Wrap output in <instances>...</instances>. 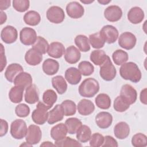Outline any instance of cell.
<instances>
[{
	"label": "cell",
	"mask_w": 147,
	"mask_h": 147,
	"mask_svg": "<svg viewBox=\"0 0 147 147\" xmlns=\"http://www.w3.org/2000/svg\"><path fill=\"white\" fill-rule=\"evenodd\" d=\"M119 74L123 79L133 83H138L142 77L141 72L138 65L131 61L121 65L119 68Z\"/></svg>",
	"instance_id": "1"
},
{
	"label": "cell",
	"mask_w": 147,
	"mask_h": 147,
	"mask_svg": "<svg viewBox=\"0 0 147 147\" xmlns=\"http://www.w3.org/2000/svg\"><path fill=\"white\" fill-rule=\"evenodd\" d=\"M79 94L85 98L94 96L99 90V84L94 78H89L84 79L79 87Z\"/></svg>",
	"instance_id": "2"
},
{
	"label": "cell",
	"mask_w": 147,
	"mask_h": 147,
	"mask_svg": "<svg viewBox=\"0 0 147 147\" xmlns=\"http://www.w3.org/2000/svg\"><path fill=\"white\" fill-rule=\"evenodd\" d=\"M50 108L43 102L38 101L36 108L32 113V119L33 121L37 125H43L48 120V111Z\"/></svg>",
	"instance_id": "3"
},
{
	"label": "cell",
	"mask_w": 147,
	"mask_h": 147,
	"mask_svg": "<svg viewBox=\"0 0 147 147\" xmlns=\"http://www.w3.org/2000/svg\"><path fill=\"white\" fill-rule=\"evenodd\" d=\"M27 126L26 122L21 119L13 121L10 125V134L11 136L17 140H21L24 138L27 133Z\"/></svg>",
	"instance_id": "4"
},
{
	"label": "cell",
	"mask_w": 147,
	"mask_h": 147,
	"mask_svg": "<svg viewBox=\"0 0 147 147\" xmlns=\"http://www.w3.org/2000/svg\"><path fill=\"white\" fill-rule=\"evenodd\" d=\"M116 74V69L108 56L105 63L100 66V76L104 80L111 81L115 78Z\"/></svg>",
	"instance_id": "5"
},
{
	"label": "cell",
	"mask_w": 147,
	"mask_h": 147,
	"mask_svg": "<svg viewBox=\"0 0 147 147\" xmlns=\"http://www.w3.org/2000/svg\"><path fill=\"white\" fill-rule=\"evenodd\" d=\"M99 33L105 42L113 44L115 42L119 36V32L117 29L113 25H107L102 27Z\"/></svg>",
	"instance_id": "6"
},
{
	"label": "cell",
	"mask_w": 147,
	"mask_h": 147,
	"mask_svg": "<svg viewBox=\"0 0 147 147\" xmlns=\"http://www.w3.org/2000/svg\"><path fill=\"white\" fill-rule=\"evenodd\" d=\"M46 16L48 20L52 23H61L65 18L64 10L59 6H52L47 11Z\"/></svg>",
	"instance_id": "7"
},
{
	"label": "cell",
	"mask_w": 147,
	"mask_h": 147,
	"mask_svg": "<svg viewBox=\"0 0 147 147\" xmlns=\"http://www.w3.org/2000/svg\"><path fill=\"white\" fill-rule=\"evenodd\" d=\"M119 96L124 101L130 105L136 102L137 98V93L133 86L126 84L122 86Z\"/></svg>",
	"instance_id": "8"
},
{
	"label": "cell",
	"mask_w": 147,
	"mask_h": 147,
	"mask_svg": "<svg viewBox=\"0 0 147 147\" xmlns=\"http://www.w3.org/2000/svg\"><path fill=\"white\" fill-rule=\"evenodd\" d=\"M37 36L34 29L32 28L25 27L20 32V40L25 45H32L36 42Z\"/></svg>",
	"instance_id": "9"
},
{
	"label": "cell",
	"mask_w": 147,
	"mask_h": 147,
	"mask_svg": "<svg viewBox=\"0 0 147 147\" xmlns=\"http://www.w3.org/2000/svg\"><path fill=\"white\" fill-rule=\"evenodd\" d=\"M137 42L136 37L134 34L129 32L122 33L119 37L118 44L119 45L126 50L133 49Z\"/></svg>",
	"instance_id": "10"
},
{
	"label": "cell",
	"mask_w": 147,
	"mask_h": 147,
	"mask_svg": "<svg viewBox=\"0 0 147 147\" xmlns=\"http://www.w3.org/2000/svg\"><path fill=\"white\" fill-rule=\"evenodd\" d=\"M41 137L42 132L38 126L36 125L29 126L25 136V140L28 143L32 145H36L40 141Z\"/></svg>",
	"instance_id": "11"
},
{
	"label": "cell",
	"mask_w": 147,
	"mask_h": 147,
	"mask_svg": "<svg viewBox=\"0 0 147 147\" xmlns=\"http://www.w3.org/2000/svg\"><path fill=\"white\" fill-rule=\"evenodd\" d=\"M66 12L69 17L74 19H78L83 16L84 9L80 3L76 1H73L67 4Z\"/></svg>",
	"instance_id": "12"
},
{
	"label": "cell",
	"mask_w": 147,
	"mask_h": 147,
	"mask_svg": "<svg viewBox=\"0 0 147 147\" xmlns=\"http://www.w3.org/2000/svg\"><path fill=\"white\" fill-rule=\"evenodd\" d=\"M18 37V32L13 26L7 25L2 29L1 32V38L6 44L14 42Z\"/></svg>",
	"instance_id": "13"
},
{
	"label": "cell",
	"mask_w": 147,
	"mask_h": 147,
	"mask_svg": "<svg viewBox=\"0 0 147 147\" xmlns=\"http://www.w3.org/2000/svg\"><path fill=\"white\" fill-rule=\"evenodd\" d=\"M105 18L110 22H117L122 16V10L121 7L117 5H111L105 9L104 11Z\"/></svg>",
	"instance_id": "14"
},
{
	"label": "cell",
	"mask_w": 147,
	"mask_h": 147,
	"mask_svg": "<svg viewBox=\"0 0 147 147\" xmlns=\"http://www.w3.org/2000/svg\"><path fill=\"white\" fill-rule=\"evenodd\" d=\"M113 122L112 115L106 111H101L95 116V123L100 129L109 127Z\"/></svg>",
	"instance_id": "15"
},
{
	"label": "cell",
	"mask_w": 147,
	"mask_h": 147,
	"mask_svg": "<svg viewBox=\"0 0 147 147\" xmlns=\"http://www.w3.org/2000/svg\"><path fill=\"white\" fill-rule=\"evenodd\" d=\"M25 60L28 64L35 66L38 65L41 62L42 60V54L32 48L26 52Z\"/></svg>",
	"instance_id": "16"
},
{
	"label": "cell",
	"mask_w": 147,
	"mask_h": 147,
	"mask_svg": "<svg viewBox=\"0 0 147 147\" xmlns=\"http://www.w3.org/2000/svg\"><path fill=\"white\" fill-rule=\"evenodd\" d=\"M64 113L61 105H56L51 110L48 112V118L47 122L49 124H54L61 121L64 118Z\"/></svg>",
	"instance_id": "17"
},
{
	"label": "cell",
	"mask_w": 147,
	"mask_h": 147,
	"mask_svg": "<svg viewBox=\"0 0 147 147\" xmlns=\"http://www.w3.org/2000/svg\"><path fill=\"white\" fill-rule=\"evenodd\" d=\"M128 20L133 24H138L141 23L145 17L143 10L138 6L131 7L127 13Z\"/></svg>",
	"instance_id": "18"
},
{
	"label": "cell",
	"mask_w": 147,
	"mask_h": 147,
	"mask_svg": "<svg viewBox=\"0 0 147 147\" xmlns=\"http://www.w3.org/2000/svg\"><path fill=\"white\" fill-rule=\"evenodd\" d=\"M81 57L80 51L75 46L68 47L64 52V59L69 64H75L78 63Z\"/></svg>",
	"instance_id": "19"
},
{
	"label": "cell",
	"mask_w": 147,
	"mask_h": 147,
	"mask_svg": "<svg viewBox=\"0 0 147 147\" xmlns=\"http://www.w3.org/2000/svg\"><path fill=\"white\" fill-rule=\"evenodd\" d=\"M24 71L23 67L18 63H12L8 65L5 72V77L9 82H13L16 77Z\"/></svg>",
	"instance_id": "20"
},
{
	"label": "cell",
	"mask_w": 147,
	"mask_h": 147,
	"mask_svg": "<svg viewBox=\"0 0 147 147\" xmlns=\"http://www.w3.org/2000/svg\"><path fill=\"white\" fill-rule=\"evenodd\" d=\"M65 51V47L62 43L55 41L49 44L47 53L52 57L59 59L64 54Z\"/></svg>",
	"instance_id": "21"
},
{
	"label": "cell",
	"mask_w": 147,
	"mask_h": 147,
	"mask_svg": "<svg viewBox=\"0 0 147 147\" xmlns=\"http://www.w3.org/2000/svg\"><path fill=\"white\" fill-rule=\"evenodd\" d=\"M77 109L80 115L86 116L90 115L94 112L95 106L90 100L83 99L78 103Z\"/></svg>",
	"instance_id": "22"
},
{
	"label": "cell",
	"mask_w": 147,
	"mask_h": 147,
	"mask_svg": "<svg viewBox=\"0 0 147 147\" xmlns=\"http://www.w3.org/2000/svg\"><path fill=\"white\" fill-rule=\"evenodd\" d=\"M129 133L130 127L125 122H119L114 127V134L115 137L119 140L125 139L129 136Z\"/></svg>",
	"instance_id": "23"
},
{
	"label": "cell",
	"mask_w": 147,
	"mask_h": 147,
	"mask_svg": "<svg viewBox=\"0 0 147 147\" xmlns=\"http://www.w3.org/2000/svg\"><path fill=\"white\" fill-rule=\"evenodd\" d=\"M67 133L68 130L65 123H60L52 127L51 136L55 141H59L66 137Z\"/></svg>",
	"instance_id": "24"
},
{
	"label": "cell",
	"mask_w": 147,
	"mask_h": 147,
	"mask_svg": "<svg viewBox=\"0 0 147 147\" xmlns=\"http://www.w3.org/2000/svg\"><path fill=\"white\" fill-rule=\"evenodd\" d=\"M25 101L28 104L33 105L39 101L38 90L34 84H32L25 89Z\"/></svg>",
	"instance_id": "25"
},
{
	"label": "cell",
	"mask_w": 147,
	"mask_h": 147,
	"mask_svg": "<svg viewBox=\"0 0 147 147\" xmlns=\"http://www.w3.org/2000/svg\"><path fill=\"white\" fill-rule=\"evenodd\" d=\"M65 78L72 85L78 84L81 80L82 74L75 67L68 68L65 72Z\"/></svg>",
	"instance_id": "26"
},
{
	"label": "cell",
	"mask_w": 147,
	"mask_h": 147,
	"mask_svg": "<svg viewBox=\"0 0 147 147\" xmlns=\"http://www.w3.org/2000/svg\"><path fill=\"white\" fill-rule=\"evenodd\" d=\"M32 77L31 75L26 72H22L19 74L14 79L13 83L15 86H18L26 89L32 84Z\"/></svg>",
	"instance_id": "27"
},
{
	"label": "cell",
	"mask_w": 147,
	"mask_h": 147,
	"mask_svg": "<svg viewBox=\"0 0 147 147\" xmlns=\"http://www.w3.org/2000/svg\"><path fill=\"white\" fill-rule=\"evenodd\" d=\"M42 68L44 72L48 75H53L59 69V63L52 59H47L42 63Z\"/></svg>",
	"instance_id": "28"
},
{
	"label": "cell",
	"mask_w": 147,
	"mask_h": 147,
	"mask_svg": "<svg viewBox=\"0 0 147 147\" xmlns=\"http://www.w3.org/2000/svg\"><path fill=\"white\" fill-rule=\"evenodd\" d=\"M52 84L58 94L61 95L67 90V84L65 79L61 75H57L52 78Z\"/></svg>",
	"instance_id": "29"
},
{
	"label": "cell",
	"mask_w": 147,
	"mask_h": 147,
	"mask_svg": "<svg viewBox=\"0 0 147 147\" xmlns=\"http://www.w3.org/2000/svg\"><path fill=\"white\" fill-rule=\"evenodd\" d=\"M24 88L15 86L13 87L9 91V98L10 101L14 103H20L23 99Z\"/></svg>",
	"instance_id": "30"
},
{
	"label": "cell",
	"mask_w": 147,
	"mask_h": 147,
	"mask_svg": "<svg viewBox=\"0 0 147 147\" xmlns=\"http://www.w3.org/2000/svg\"><path fill=\"white\" fill-rule=\"evenodd\" d=\"M107 56L104 51L96 49L91 52L90 59L95 65L100 66L105 63Z\"/></svg>",
	"instance_id": "31"
},
{
	"label": "cell",
	"mask_w": 147,
	"mask_h": 147,
	"mask_svg": "<svg viewBox=\"0 0 147 147\" xmlns=\"http://www.w3.org/2000/svg\"><path fill=\"white\" fill-rule=\"evenodd\" d=\"M76 138L82 143H86L90 140L91 136V130L89 126L82 125L76 131Z\"/></svg>",
	"instance_id": "32"
},
{
	"label": "cell",
	"mask_w": 147,
	"mask_h": 147,
	"mask_svg": "<svg viewBox=\"0 0 147 147\" xmlns=\"http://www.w3.org/2000/svg\"><path fill=\"white\" fill-rule=\"evenodd\" d=\"M25 23L30 26H36L41 21L40 14L34 10H30L26 12L24 16Z\"/></svg>",
	"instance_id": "33"
},
{
	"label": "cell",
	"mask_w": 147,
	"mask_h": 147,
	"mask_svg": "<svg viewBox=\"0 0 147 147\" xmlns=\"http://www.w3.org/2000/svg\"><path fill=\"white\" fill-rule=\"evenodd\" d=\"M74 41L79 51L83 52H86L90 50L91 48L88 38L85 35L79 34L76 36L74 39Z\"/></svg>",
	"instance_id": "34"
},
{
	"label": "cell",
	"mask_w": 147,
	"mask_h": 147,
	"mask_svg": "<svg viewBox=\"0 0 147 147\" xmlns=\"http://www.w3.org/2000/svg\"><path fill=\"white\" fill-rule=\"evenodd\" d=\"M96 106L101 109H109L111 106V99L110 96L105 93L98 94L95 99Z\"/></svg>",
	"instance_id": "35"
},
{
	"label": "cell",
	"mask_w": 147,
	"mask_h": 147,
	"mask_svg": "<svg viewBox=\"0 0 147 147\" xmlns=\"http://www.w3.org/2000/svg\"><path fill=\"white\" fill-rule=\"evenodd\" d=\"M65 125L67 128L68 133L70 134H75L79 128L82 125V121L77 118H69L66 119Z\"/></svg>",
	"instance_id": "36"
},
{
	"label": "cell",
	"mask_w": 147,
	"mask_h": 147,
	"mask_svg": "<svg viewBox=\"0 0 147 147\" xmlns=\"http://www.w3.org/2000/svg\"><path fill=\"white\" fill-rule=\"evenodd\" d=\"M57 99V96L55 91L51 89L47 90L42 95L43 102L50 109L55 103Z\"/></svg>",
	"instance_id": "37"
},
{
	"label": "cell",
	"mask_w": 147,
	"mask_h": 147,
	"mask_svg": "<svg viewBox=\"0 0 147 147\" xmlns=\"http://www.w3.org/2000/svg\"><path fill=\"white\" fill-rule=\"evenodd\" d=\"M112 59L116 65H121L128 60L129 55L126 52L122 49H117L113 52Z\"/></svg>",
	"instance_id": "38"
},
{
	"label": "cell",
	"mask_w": 147,
	"mask_h": 147,
	"mask_svg": "<svg viewBox=\"0 0 147 147\" xmlns=\"http://www.w3.org/2000/svg\"><path fill=\"white\" fill-rule=\"evenodd\" d=\"M88 40L92 47L95 49L102 48L105 44V41L100 36L99 32L90 34Z\"/></svg>",
	"instance_id": "39"
},
{
	"label": "cell",
	"mask_w": 147,
	"mask_h": 147,
	"mask_svg": "<svg viewBox=\"0 0 147 147\" xmlns=\"http://www.w3.org/2000/svg\"><path fill=\"white\" fill-rule=\"evenodd\" d=\"M49 45L48 41L44 37L37 36L36 42L32 45V48L37 50L43 55L47 52Z\"/></svg>",
	"instance_id": "40"
},
{
	"label": "cell",
	"mask_w": 147,
	"mask_h": 147,
	"mask_svg": "<svg viewBox=\"0 0 147 147\" xmlns=\"http://www.w3.org/2000/svg\"><path fill=\"white\" fill-rule=\"evenodd\" d=\"M61 106L63 107L64 115L71 116L76 113V105L74 101L69 99L65 100L61 103Z\"/></svg>",
	"instance_id": "41"
},
{
	"label": "cell",
	"mask_w": 147,
	"mask_h": 147,
	"mask_svg": "<svg viewBox=\"0 0 147 147\" xmlns=\"http://www.w3.org/2000/svg\"><path fill=\"white\" fill-rule=\"evenodd\" d=\"M56 146L65 147V146H82V145L79 141L72 139L69 137H65L64 138L56 141L55 142Z\"/></svg>",
	"instance_id": "42"
},
{
	"label": "cell",
	"mask_w": 147,
	"mask_h": 147,
	"mask_svg": "<svg viewBox=\"0 0 147 147\" xmlns=\"http://www.w3.org/2000/svg\"><path fill=\"white\" fill-rule=\"evenodd\" d=\"M131 144L135 147H145L147 145V137L143 133L134 134L131 138Z\"/></svg>",
	"instance_id": "43"
},
{
	"label": "cell",
	"mask_w": 147,
	"mask_h": 147,
	"mask_svg": "<svg viewBox=\"0 0 147 147\" xmlns=\"http://www.w3.org/2000/svg\"><path fill=\"white\" fill-rule=\"evenodd\" d=\"M78 69L83 76H89L94 72V67L90 62L82 61L78 65Z\"/></svg>",
	"instance_id": "44"
},
{
	"label": "cell",
	"mask_w": 147,
	"mask_h": 147,
	"mask_svg": "<svg viewBox=\"0 0 147 147\" xmlns=\"http://www.w3.org/2000/svg\"><path fill=\"white\" fill-rule=\"evenodd\" d=\"M113 107L116 111L122 113L127 110L130 107V105L124 101L119 95L115 99Z\"/></svg>",
	"instance_id": "45"
},
{
	"label": "cell",
	"mask_w": 147,
	"mask_h": 147,
	"mask_svg": "<svg viewBox=\"0 0 147 147\" xmlns=\"http://www.w3.org/2000/svg\"><path fill=\"white\" fill-rule=\"evenodd\" d=\"M30 6V2L28 0H13V7L18 12L26 11Z\"/></svg>",
	"instance_id": "46"
},
{
	"label": "cell",
	"mask_w": 147,
	"mask_h": 147,
	"mask_svg": "<svg viewBox=\"0 0 147 147\" xmlns=\"http://www.w3.org/2000/svg\"><path fill=\"white\" fill-rule=\"evenodd\" d=\"M15 113L18 117L25 118L29 115L30 113V108L25 103H21L16 107Z\"/></svg>",
	"instance_id": "47"
},
{
	"label": "cell",
	"mask_w": 147,
	"mask_h": 147,
	"mask_svg": "<svg viewBox=\"0 0 147 147\" xmlns=\"http://www.w3.org/2000/svg\"><path fill=\"white\" fill-rule=\"evenodd\" d=\"M104 141V137L99 133L91 134L90 139V145L92 147L102 146Z\"/></svg>",
	"instance_id": "48"
},
{
	"label": "cell",
	"mask_w": 147,
	"mask_h": 147,
	"mask_svg": "<svg viewBox=\"0 0 147 147\" xmlns=\"http://www.w3.org/2000/svg\"><path fill=\"white\" fill-rule=\"evenodd\" d=\"M118 146V142L116 140L110 136H106L104 137V141L102 145L103 147L107 146H113V147H117Z\"/></svg>",
	"instance_id": "49"
},
{
	"label": "cell",
	"mask_w": 147,
	"mask_h": 147,
	"mask_svg": "<svg viewBox=\"0 0 147 147\" xmlns=\"http://www.w3.org/2000/svg\"><path fill=\"white\" fill-rule=\"evenodd\" d=\"M7 61L5 55V49L2 44H1V72H2L6 65Z\"/></svg>",
	"instance_id": "50"
},
{
	"label": "cell",
	"mask_w": 147,
	"mask_h": 147,
	"mask_svg": "<svg viewBox=\"0 0 147 147\" xmlns=\"http://www.w3.org/2000/svg\"><path fill=\"white\" fill-rule=\"evenodd\" d=\"M8 131V123L3 119H1V130L0 136L3 137L6 134Z\"/></svg>",
	"instance_id": "51"
},
{
	"label": "cell",
	"mask_w": 147,
	"mask_h": 147,
	"mask_svg": "<svg viewBox=\"0 0 147 147\" xmlns=\"http://www.w3.org/2000/svg\"><path fill=\"white\" fill-rule=\"evenodd\" d=\"M11 1L10 0H1L0 1V9L1 11L6 10L10 6Z\"/></svg>",
	"instance_id": "52"
},
{
	"label": "cell",
	"mask_w": 147,
	"mask_h": 147,
	"mask_svg": "<svg viewBox=\"0 0 147 147\" xmlns=\"http://www.w3.org/2000/svg\"><path fill=\"white\" fill-rule=\"evenodd\" d=\"M140 99L141 103H142L144 105H146V88H145L141 91Z\"/></svg>",
	"instance_id": "53"
},
{
	"label": "cell",
	"mask_w": 147,
	"mask_h": 147,
	"mask_svg": "<svg viewBox=\"0 0 147 147\" xmlns=\"http://www.w3.org/2000/svg\"><path fill=\"white\" fill-rule=\"evenodd\" d=\"M7 20V16L3 11H1V25H2Z\"/></svg>",
	"instance_id": "54"
},
{
	"label": "cell",
	"mask_w": 147,
	"mask_h": 147,
	"mask_svg": "<svg viewBox=\"0 0 147 147\" xmlns=\"http://www.w3.org/2000/svg\"><path fill=\"white\" fill-rule=\"evenodd\" d=\"M40 146H56L55 144H53L51 142L46 141V142H43V143L40 145Z\"/></svg>",
	"instance_id": "55"
},
{
	"label": "cell",
	"mask_w": 147,
	"mask_h": 147,
	"mask_svg": "<svg viewBox=\"0 0 147 147\" xmlns=\"http://www.w3.org/2000/svg\"><path fill=\"white\" fill-rule=\"evenodd\" d=\"M98 2L99 3L105 5H107V4H108L109 3H110V2H111V0H101V1L98 0Z\"/></svg>",
	"instance_id": "56"
},
{
	"label": "cell",
	"mask_w": 147,
	"mask_h": 147,
	"mask_svg": "<svg viewBox=\"0 0 147 147\" xmlns=\"http://www.w3.org/2000/svg\"><path fill=\"white\" fill-rule=\"evenodd\" d=\"M94 1H86V0H80V2L83 3H85V4H89V3H91L92 2H93Z\"/></svg>",
	"instance_id": "57"
},
{
	"label": "cell",
	"mask_w": 147,
	"mask_h": 147,
	"mask_svg": "<svg viewBox=\"0 0 147 147\" xmlns=\"http://www.w3.org/2000/svg\"><path fill=\"white\" fill-rule=\"evenodd\" d=\"M20 146H32L33 145L29 144L27 142H25L24 143H23L22 144H21Z\"/></svg>",
	"instance_id": "58"
}]
</instances>
